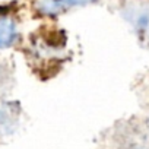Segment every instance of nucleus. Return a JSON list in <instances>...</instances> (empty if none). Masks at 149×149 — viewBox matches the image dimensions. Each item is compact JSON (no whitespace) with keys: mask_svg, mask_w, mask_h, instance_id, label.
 <instances>
[{"mask_svg":"<svg viewBox=\"0 0 149 149\" xmlns=\"http://www.w3.org/2000/svg\"><path fill=\"white\" fill-rule=\"evenodd\" d=\"M98 0H37L35 6L38 12L44 15H57L67 9L78 8V6H86L91 3H95Z\"/></svg>","mask_w":149,"mask_h":149,"instance_id":"f257e3e1","label":"nucleus"},{"mask_svg":"<svg viewBox=\"0 0 149 149\" xmlns=\"http://www.w3.org/2000/svg\"><path fill=\"white\" fill-rule=\"evenodd\" d=\"M19 38L16 24L9 18H0V48H9Z\"/></svg>","mask_w":149,"mask_h":149,"instance_id":"f03ea898","label":"nucleus"},{"mask_svg":"<svg viewBox=\"0 0 149 149\" xmlns=\"http://www.w3.org/2000/svg\"><path fill=\"white\" fill-rule=\"evenodd\" d=\"M18 121V111L6 101H0V136L12 132Z\"/></svg>","mask_w":149,"mask_h":149,"instance_id":"7ed1b4c3","label":"nucleus"},{"mask_svg":"<svg viewBox=\"0 0 149 149\" xmlns=\"http://www.w3.org/2000/svg\"><path fill=\"white\" fill-rule=\"evenodd\" d=\"M134 149H149V146H143V145H140V146H136Z\"/></svg>","mask_w":149,"mask_h":149,"instance_id":"20e7f679","label":"nucleus"}]
</instances>
